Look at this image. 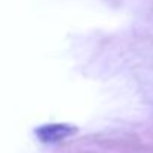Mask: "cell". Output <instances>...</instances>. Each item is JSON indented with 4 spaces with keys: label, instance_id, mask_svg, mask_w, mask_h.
I'll use <instances>...</instances> for the list:
<instances>
[{
    "label": "cell",
    "instance_id": "1",
    "mask_svg": "<svg viewBox=\"0 0 153 153\" xmlns=\"http://www.w3.org/2000/svg\"><path fill=\"white\" fill-rule=\"evenodd\" d=\"M79 128L71 123H48L37 126L34 134L42 143H56L77 134Z\"/></svg>",
    "mask_w": 153,
    "mask_h": 153
}]
</instances>
